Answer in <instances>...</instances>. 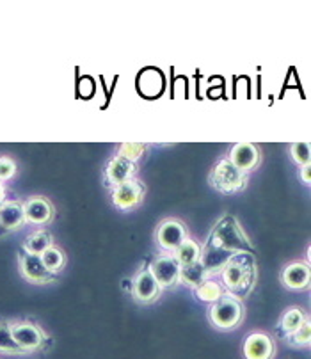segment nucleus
I'll list each match as a JSON object with an SVG mask.
<instances>
[{"label":"nucleus","mask_w":311,"mask_h":359,"mask_svg":"<svg viewBox=\"0 0 311 359\" xmlns=\"http://www.w3.org/2000/svg\"><path fill=\"white\" fill-rule=\"evenodd\" d=\"M223 283L226 285L231 297H247L256 279V264L251 252H238L231 256L226 267L221 271Z\"/></svg>","instance_id":"1"},{"label":"nucleus","mask_w":311,"mask_h":359,"mask_svg":"<svg viewBox=\"0 0 311 359\" xmlns=\"http://www.w3.org/2000/svg\"><path fill=\"white\" fill-rule=\"evenodd\" d=\"M210 241L221 245L226 251L238 255V252H253V245L247 241L246 233L242 231L240 224L233 215H224L217 224L214 226L210 233Z\"/></svg>","instance_id":"2"},{"label":"nucleus","mask_w":311,"mask_h":359,"mask_svg":"<svg viewBox=\"0 0 311 359\" xmlns=\"http://www.w3.org/2000/svg\"><path fill=\"white\" fill-rule=\"evenodd\" d=\"M210 324L219 331H233L240 325L244 318V308L240 301L231 295H223L219 301H215L208 310Z\"/></svg>","instance_id":"3"},{"label":"nucleus","mask_w":311,"mask_h":359,"mask_svg":"<svg viewBox=\"0 0 311 359\" xmlns=\"http://www.w3.org/2000/svg\"><path fill=\"white\" fill-rule=\"evenodd\" d=\"M208 184L215 189V191L223 192V194H231V192L242 191L247 184L246 172L238 171L230 161H221L219 164H215L214 169L208 176Z\"/></svg>","instance_id":"4"},{"label":"nucleus","mask_w":311,"mask_h":359,"mask_svg":"<svg viewBox=\"0 0 311 359\" xmlns=\"http://www.w3.org/2000/svg\"><path fill=\"white\" fill-rule=\"evenodd\" d=\"M187 238L185 226L178 219H165L155 231V241L164 251H177Z\"/></svg>","instance_id":"5"},{"label":"nucleus","mask_w":311,"mask_h":359,"mask_svg":"<svg viewBox=\"0 0 311 359\" xmlns=\"http://www.w3.org/2000/svg\"><path fill=\"white\" fill-rule=\"evenodd\" d=\"M9 327H11V334L15 344L18 345L25 354H27V352L38 351L43 345V341H45V334H43L41 329L36 327L34 324H29V322H16V324H11Z\"/></svg>","instance_id":"6"},{"label":"nucleus","mask_w":311,"mask_h":359,"mask_svg":"<svg viewBox=\"0 0 311 359\" xmlns=\"http://www.w3.org/2000/svg\"><path fill=\"white\" fill-rule=\"evenodd\" d=\"M180 264L174 260V256H158L151 264L150 272L157 285L162 288H171L180 281Z\"/></svg>","instance_id":"7"},{"label":"nucleus","mask_w":311,"mask_h":359,"mask_svg":"<svg viewBox=\"0 0 311 359\" xmlns=\"http://www.w3.org/2000/svg\"><path fill=\"white\" fill-rule=\"evenodd\" d=\"M231 256H233V252L226 251V249H223L221 245H217L214 241L208 238V241L205 242L203 249H201L200 264L201 267L207 271V274L212 276L223 271V269L226 267L228 262L231 260Z\"/></svg>","instance_id":"8"},{"label":"nucleus","mask_w":311,"mask_h":359,"mask_svg":"<svg viewBox=\"0 0 311 359\" xmlns=\"http://www.w3.org/2000/svg\"><path fill=\"white\" fill-rule=\"evenodd\" d=\"M142 198H144V187L137 180H128L125 184L114 187V192H112V203L119 210H132L139 207Z\"/></svg>","instance_id":"9"},{"label":"nucleus","mask_w":311,"mask_h":359,"mask_svg":"<svg viewBox=\"0 0 311 359\" xmlns=\"http://www.w3.org/2000/svg\"><path fill=\"white\" fill-rule=\"evenodd\" d=\"M228 161L242 172H249L260 164V149L253 142H237L231 148Z\"/></svg>","instance_id":"10"},{"label":"nucleus","mask_w":311,"mask_h":359,"mask_svg":"<svg viewBox=\"0 0 311 359\" xmlns=\"http://www.w3.org/2000/svg\"><path fill=\"white\" fill-rule=\"evenodd\" d=\"M23 215H25V222L31 224H48L54 217V207L48 199L41 198V196H34L29 198L27 201L23 203Z\"/></svg>","instance_id":"11"},{"label":"nucleus","mask_w":311,"mask_h":359,"mask_svg":"<svg viewBox=\"0 0 311 359\" xmlns=\"http://www.w3.org/2000/svg\"><path fill=\"white\" fill-rule=\"evenodd\" d=\"M276 347L265 332H251L244 341V358L246 359H272Z\"/></svg>","instance_id":"12"},{"label":"nucleus","mask_w":311,"mask_h":359,"mask_svg":"<svg viewBox=\"0 0 311 359\" xmlns=\"http://www.w3.org/2000/svg\"><path fill=\"white\" fill-rule=\"evenodd\" d=\"M132 294L137 302L142 304H150L155 302L160 295V287L157 285L155 278L151 276L150 269L148 271H141L132 281Z\"/></svg>","instance_id":"13"},{"label":"nucleus","mask_w":311,"mask_h":359,"mask_svg":"<svg viewBox=\"0 0 311 359\" xmlns=\"http://www.w3.org/2000/svg\"><path fill=\"white\" fill-rule=\"evenodd\" d=\"M20 272L23 278L34 285H46L54 279V276L45 269L41 258L36 255H29V252L20 256Z\"/></svg>","instance_id":"14"},{"label":"nucleus","mask_w":311,"mask_h":359,"mask_svg":"<svg viewBox=\"0 0 311 359\" xmlns=\"http://www.w3.org/2000/svg\"><path fill=\"white\" fill-rule=\"evenodd\" d=\"M281 283L289 290L299 292L310 285V267L303 262H293L281 272Z\"/></svg>","instance_id":"15"},{"label":"nucleus","mask_w":311,"mask_h":359,"mask_svg":"<svg viewBox=\"0 0 311 359\" xmlns=\"http://www.w3.org/2000/svg\"><path fill=\"white\" fill-rule=\"evenodd\" d=\"M164 75L155 68H146L139 73L137 89L142 96L146 98H157L164 91Z\"/></svg>","instance_id":"16"},{"label":"nucleus","mask_w":311,"mask_h":359,"mask_svg":"<svg viewBox=\"0 0 311 359\" xmlns=\"http://www.w3.org/2000/svg\"><path fill=\"white\" fill-rule=\"evenodd\" d=\"M105 175H107V182L114 187L125 184L128 180H132V176L135 175V164L134 162L127 161L123 157H118L116 155L111 162L107 164V169H105Z\"/></svg>","instance_id":"17"},{"label":"nucleus","mask_w":311,"mask_h":359,"mask_svg":"<svg viewBox=\"0 0 311 359\" xmlns=\"http://www.w3.org/2000/svg\"><path fill=\"white\" fill-rule=\"evenodd\" d=\"M25 222L22 203L4 201L0 205V229L4 231H15L20 229Z\"/></svg>","instance_id":"18"},{"label":"nucleus","mask_w":311,"mask_h":359,"mask_svg":"<svg viewBox=\"0 0 311 359\" xmlns=\"http://www.w3.org/2000/svg\"><path fill=\"white\" fill-rule=\"evenodd\" d=\"M201 248L198 245V242L191 241V238H185L184 244L174 251V260L180 264V267H187V265H193L200 262Z\"/></svg>","instance_id":"19"},{"label":"nucleus","mask_w":311,"mask_h":359,"mask_svg":"<svg viewBox=\"0 0 311 359\" xmlns=\"http://www.w3.org/2000/svg\"><path fill=\"white\" fill-rule=\"evenodd\" d=\"M52 245H54V241H52V235L48 231H34V233H31L27 237V241L23 244V249L29 255L41 256Z\"/></svg>","instance_id":"20"},{"label":"nucleus","mask_w":311,"mask_h":359,"mask_svg":"<svg viewBox=\"0 0 311 359\" xmlns=\"http://www.w3.org/2000/svg\"><path fill=\"white\" fill-rule=\"evenodd\" d=\"M180 279L184 281L185 285H187V287L198 288L200 285H203L205 281H207L208 274H207V271L201 267L200 262H198V264L187 265V267H181L180 269Z\"/></svg>","instance_id":"21"},{"label":"nucleus","mask_w":311,"mask_h":359,"mask_svg":"<svg viewBox=\"0 0 311 359\" xmlns=\"http://www.w3.org/2000/svg\"><path fill=\"white\" fill-rule=\"evenodd\" d=\"M39 258H41L43 265H45V269L50 272L52 276L57 274V272H61L62 267H64V264H66L64 252H62L59 248H54V245L46 249V251L39 256Z\"/></svg>","instance_id":"22"},{"label":"nucleus","mask_w":311,"mask_h":359,"mask_svg":"<svg viewBox=\"0 0 311 359\" xmlns=\"http://www.w3.org/2000/svg\"><path fill=\"white\" fill-rule=\"evenodd\" d=\"M304 320H306V317H304L303 310H299V308H292V310H289L283 317H281V322H279L281 331L289 337V334H292L293 331H297V329L304 324Z\"/></svg>","instance_id":"23"},{"label":"nucleus","mask_w":311,"mask_h":359,"mask_svg":"<svg viewBox=\"0 0 311 359\" xmlns=\"http://www.w3.org/2000/svg\"><path fill=\"white\" fill-rule=\"evenodd\" d=\"M194 294H196V297L200 299V301L212 302V304L223 297V290H221L219 285L215 283V281H210V279H207L203 285H200L198 288H194Z\"/></svg>","instance_id":"24"},{"label":"nucleus","mask_w":311,"mask_h":359,"mask_svg":"<svg viewBox=\"0 0 311 359\" xmlns=\"http://www.w3.org/2000/svg\"><path fill=\"white\" fill-rule=\"evenodd\" d=\"M0 352H4V354H16L22 355L25 352L15 344L11 334V327L8 324H0Z\"/></svg>","instance_id":"25"},{"label":"nucleus","mask_w":311,"mask_h":359,"mask_svg":"<svg viewBox=\"0 0 311 359\" xmlns=\"http://www.w3.org/2000/svg\"><path fill=\"white\" fill-rule=\"evenodd\" d=\"M290 155H292V161L296 162V164L299 165V168H304V165H310V161H311L310 142H307V141L293 142L292 148H290Z\"/></svg>","instance_id":"26"},{"label":"nucleus","mask_w":311,"mask_h":359,"mask_svg":"<svg viewBox=\"0 0 311 359\" xmlns=\"http://www.w3.org/2000/svg\"><path fill=\"white\" fill-rule=\"evenodd\" d=\"M311 340V327H310V320H304V324L300 325L297 331H293L292 334H289V345L296 348H303L306 345H310Z\"/></svg>","instance_id":"27"},{"label":"nucleus","mask_w":311,"mask_h":359,"mask_svg":"<svg viewBox=\"0 0 311 359\" xmlns=\"http://www.w3.org/2000/svg\"><path fill=\"white\" fill-rule=\"evenodd\" d=\"M144 151H146V146L142 144V142H125V144L119 146L118 157H123L135 164L144 155Z\"/></svg>","instance_id":"28"},{"label":"nucleus","mask_w":311,"mask_h":359,"mask_svg":"<svg viewBox=\"0 0 311 359\" xmlns=\"http://www.w3.org/2000/svg\"><path fill=\"white\" fill-rule=\"evenodd\" d=\"M16 172V164L8 157H0V182L13 178Z\"/></svg>","instance_id":"29"},{"label":"nucleus","mask_w":311,"mask_h":359,"mask_svg":"<svg viewBox=\"0 0 311 359\" xmlns=\"http://www.w3.org/2000/svg\"><path fill=\"white\" fill-rule=\"evenodd\" d=\"M300 180H303L306 185L311 184V168L310 165H304V168H300Z\"/></svg>","instance_id":"30"},{"label":"nucleus","mask_w":311,"mask_h":359,"mask_svg":"<svg viewBox=\"0 0 311 359\" xmlns=\"http://www.w3.org/2000/svg\"><path fill=\"white\" fill-rule=\"evenodd\" d=\"M4 198H6V189L4 185H2V182H0V205L4 203Z\"/></svg>","instance_id":"31"}]
</instances>
